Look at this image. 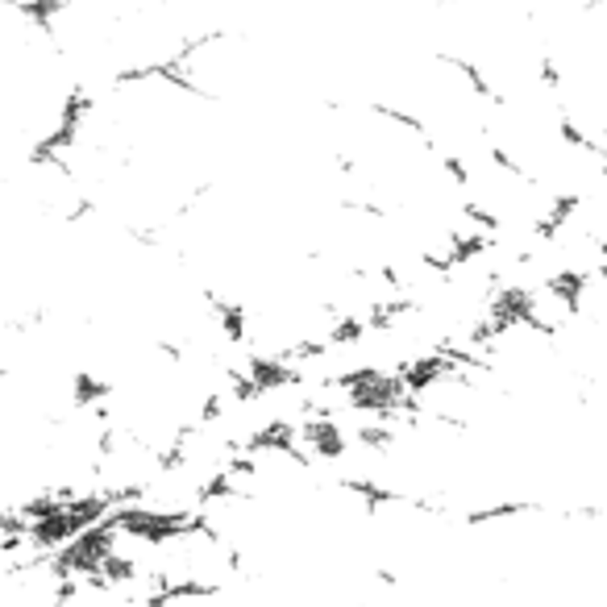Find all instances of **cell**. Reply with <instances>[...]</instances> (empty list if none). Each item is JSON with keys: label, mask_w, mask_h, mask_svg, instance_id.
Returning a JSON list of instances; mask_svg holds the SVG:
<instances>
[{"label": "cell", "mask_w": 607, "mask_h": 607, "mask_svg": "<svg viewBox=\"0 0 607 607\" xmlns=\"http://www.w3.org/2000/svg\"><path fill=\"white\" fill-rule=\"evenodd\" d=\"M83 83L38 9L13 5L5 17V129L13 163L46 158L71 134L83 109Z\"/></svg>", "instance_id": "cell-1"}]
</instances>
